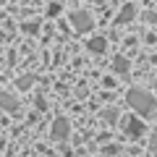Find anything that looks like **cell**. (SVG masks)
<instances>
[{
  "mask_svg": "<svg viewBox=\"0 0 157 157\" xmlns=\"http://www.w3.org/2000/svg\"><path fill=\"white\" fill-rule=\"evenodd\" d=\"M58 13H60V6H58V3H52V6L47 8V16H58Z\"/></svg>",
  "mask_w": 157,
  "mask_h": 157,
  "instance_id": "8fae6325",
  "label": "cell"
},
{
  "mask_svg": "<svg viewBox=\"0 0 157 157\" xmlns=\"http://www.w3.org/2000/svg\"><path fill=\"white\" fill-rule=\"evenodd\" d=\"M71 24H73V29L76 32H89L92 26H94V18H92V13H86V11H73L71 13Z\"/></svg>",
  "mask_w": 157,
  "mask_h": 157,
  "instance_id": "3957f363",
  "label": "cell"
},
{
  "mask_svg": "<svg viewBox=\"0 0 157 157\" xmlns=\"http://www.w3.org/2000/svg\"><path fill=\"white\" fill-rule=\"evenodd\" d=\"M144 18H147V21H149V24H155V21H157V13H147Z\"/></svg>",
  "mask_w": 157,
  "mask_h": 157,
  "instance_id": "5bb4252c",
  "label": "cell"
},
{
  "mask_svg": "<svg viewBox=\"0 0 157 157\" xmlns=\"http://www.w3.org/2000/svg\"><path fill=\"white\" fill-rule=\"evenodd\" d=\"M34 84V76H21L18 78V89H29Z\"/></svg>",
  "mask_w": 157,
  "mask_h": 157,
  "instance_id": "30bf717a",
  "label": "cell"
},
{
  "mask_svg": "<svg viewBox=\"0 0 157 157\" xmlns=\"http://www.w3.org/2000/svg\"><path fill=\"white\" fill-rule=\"evenodd\" d=\"M86 47H89V52H94V55H102V52L107 50V39L105 37H92L89 42H86Z\"/></svg>",
  "mask_w": 157,
  "mask_h": 157,
  "instance_id": "52a82bcc",
  "label": "cell"
},
{
  "mask_svg": "<svg viewBox=\"0 0 157 157\" xmlns=\"http://www.w3.org/2000/svg\"><path fill=\"white\" fill-rule=\"evenodd\" d=\"M152 89H155V92H157V78H155V81H152Z\"/></svg>",
  "mask_w": 157,
  "mask_h": 157,
  "instance_id": "9a60e30c",
  "label": "cell"
},
{
  "mask_svg": "<svg viewBox=\"0 0 157 157\" xmlns=\"http://www.w3.org/2000/svg\"><path fill=\"white\" fill-rule=\"evenodd\" d=\"M113 71H115L118 76H126V73L131 71V63H128V58H123V55L113 58Z\"/></svg>",
  "mask_w": 157,
  "mask_h": 157,
  "instance_id": "ba28073f",
  "label": "cell"
},
{
  "mask_svg": "<svg viewBox=\"0 0 157 157\" xmlns=\"http://www.w3.org/2000/svg\"><path fill=\"white\" fill-rule=\"evenodd\" d=\"M134 18H136V6L134 3H126V6L118 11V16H115V26H123V24L134 21Z\"/></svg>",
  "mask_w": 157,
  "mask_h": 157,
  "instance_id": "5b68a950",
  "label": "cell"
},
{
  "mask_svg": "<svg viewBox=\"0 0 157 157\" xmlns=\"http://www.w3.org/2000/svg\"><path fill=\"white\" fill-rule=\"evenodd\" d=\"M149 144H152V149H157V126H155V134H152V141H149Z\"/></svg>",
  "mask_w": 157,
  "mask_h": 157,
  "instance_id": "4fadbf2b",
  "label": "cell"
},
{
  "mask_svg": "<svg viewBox=\"0 0 157 157\" xmlns=\"http://www.w3.org/2000/svg\"><path fill=\"white\" fill-rule=\"evenodd\" d=\"M0 110H8V113H16L18 110V102L13 94H8V92H0Z\"/></svg>",
  "mask_w": 157,
  "mask_h": 157,
  "instance_id": "8992f818",
  "label": "cell"
},
{
  "mask_svg": "<svg viewBox=\"0 0 157 157\" xmlns=\"http://www.w3.org/2000/svg\"><path fill=\"white\" fill-rule=\"evenodd\" d=\"M118 118H121V113H118L115 107H107V110H102V121H107V123H118Z\"/></svg>",
  "mask_w": 157,
  "mask_h": 157,
  "instance_id": "9c48e42d",
  "label": "cell"
},
{
  "mask_svg": "<svg viewBox=\"0 0 157 157\" xmlns=\"http://www.w3.org/2000/svg\"><path fill=\"white\" fill-rule=\"evenodd\" d=\"M126 102H128L131 110H136L139 115H152V113L157 110V97L149 94L147 89H141V86H134V89H128V94H126Z\"/></svg>",
  "mask_w": 157,
  "mask_h": 157,
  "instance_id": "6da1fadb",
  "label": "cell"
},
{
  "mask_svg": "<svg viewBox=\"0 0 157 157\" xmlns=\"http://www.w3.org/2000/svg\"><path fill=\"white\" fill-rule=\"evenodd\" d=\"M118 123H121V128H123V134L128 136V139H141V136L147 134V126L141 123V118H136V115L118 118Z\"/></svg>",
  "mask_w": 157,
  "mask_h": 157,
  "instance_id": "7a4b0ae2",
  "label": "cell"
},
{
  "mask_svg": "<svg viewBox=\"0 0 157 157\" xmlns=\"http://www.w3.org/2000/svg\"><path fill=\"white\" fill-rule=\"evenodd\" d=\"M0 84H3V78H0Z\"/></svg>",
  "mask_w": 157,
  "mask_h": 157,
  "instance_id": "e0dca14e",
  "label": "cell"
},
{
  "mask_svg": "<svg viewBox=\"0 0 157 157\" xmlns=\"http://www.w3.org/2000/svg\"><path fill=\"white\" fill-rule=\"evenodd\" d=\"M68 136H71V123H68L66 118H55V121H52V139L66 141Z\"/></svg>",
  "mask_w": 157,
  "mask_h": 157,
  "instance_id": "277c9868",
  "label": "cell"
},
{
  "mask_svg": "<svg viewBox=\"0 0 157 157\" xmlns=\"http://www.w3.org/2000/svg\"><path fill=\"white\" fill-rule=\"evenodd\" d=\"M3 3H6V0H0V6H3Z\"/></svg>",
  "mask_w": 157,
  "mask_h": 157,
  "instance_id": "2e32d148",
  "label": "cell"
},
{
  "mask_svg": "<svg viewBox=\"0 0 157 157\" xmlns=\"http://www.w3.org/2000/svg\"><path fill=\"white\" fill-rule=\"evenodd\" d=\"M24 32H29V34H34V32H37V24H24Z\"/></svg>",
  "mask_w": 157,
  "mask_h": 157,
  "instance_id": "7c38bea8",
  "label": "cell"
}]
</instances>
